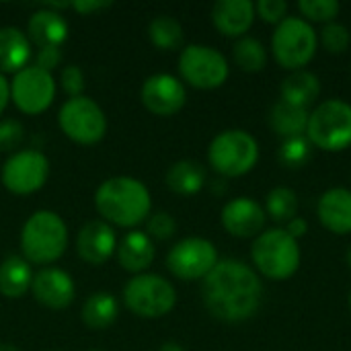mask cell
I'll return each mask as SVG.
<instances>
[{"label": "cell", "mask_w": 351, "mask_h": 351, "mask_svg": "<svg viewBox=\"0 0 351 351\" xmlns=\"http://www.w3.org/2000/svg\"><path fill=\"white\" fill-rule=\"evenodd\" d=\"M308 115H311L308 109L296 107V105L286 103V101L280 99L269 109V125L284 140L294 138V136H304L306 125H308Z\"/></svg>", "instance_id": "cell-25"}, {"label": "cell", "mask_w": 351, "mask_h": 351, "mask_svg": "<svg viewBox=\"0 0 351 351\" xmlns=\"http://www.w3.org/2000/svg\"><path fill=\"white\" fill-rule=\"evenodd\" d=\"M68 247V228L60 214L39 210L27 218L21 230V251L33 265L58 261Z\"/></svg>", "instance_id": "cell-4"}, {"label": "cell", "mask_w": 351, "mask_h": 351, "mask_svg": "<svg viewBox=\"0 0 351 351\" xmlns=\"http://www.w3.org/2000/svg\"><path fill=\"white\" fill-rule=\"evenodd\" d=\"M259 160V142L247 130H224L210 142L208 162L222 177H241Z\"/></svg>", "instance_id": "cell-7"}, {"label": "cell", "mask_w": 351, "mask_h": 351, "mask_svg": "<svg viewBox=\"0 0 351 351\" xmlns=\"http://www.w3.org/2000/svg\"><path fill=\"white\" fill-rule=\"evenodd\" d=\"M265 214L276 222H290L298 214V195L292 187H274L265 195Z\"/></svg>", "instance_id": "cell-30"}, {"label": "cell", "mask_w": 351, "mask_h": 351, "mask_svg": "<svg viewBox=\"0 0 351 351\" xmlns=\"http://www.w3.org/2000/svg\"><path fill=\"white\" fill-rule=\"evenodd\" d=\"M60 84H62V90L66 95H70V99L74 97H80L82 90H84V74L78 66L70 64L62 70L60 74Z\"/></svg>", "instance_id": "cell-36"}, {"label": "cell", "mask_w": 351, "mask_h": 351, "mask_svg": "<svg viewBox=\"0 0 351 351\" xmlns=\"http://www.w3.org/2000/svg\"><path fill=\"white\" fill-rule=\"evenodd\" d=\"M31 60V41L16 27H0V74L19 72Z\"/></svg>", "instance_id": "cell-23"}, {"label": "cell", "mask_w": 351, "mask_h": 351, "mask_svg": "<svg viewBox=\"0 0 351 351\" xmlns=\"http://www.w3.org/2000/svg\"><path fill=\"white\" fill-rule=\"evenodd\" d=\"M25 128L16 119H2L0 121V152L16 150L23 144Z\"/></svg>", "instance_id": "cell-34"}, {"label": "cell", "mask_w": 351, "mask_h": 351, "mask_svg": "<svg viewBox=\"0 0 351 351\" xmlns=\"http://www.w3.org/2000/svg\"><path fill=\"white\" fill-rule=\"evenodd\" d=\"M218 261L220 257L214 243L202 237H187L179 241L167 255L169 271L183 282L204 280Z\"/></svg>", "instance_id": "cell-12"}, {"label": "cell", "mask_w": 351, "mask_h": 351, "mask_svg": "<svg viewBox=\"0 0 351 351\" xmlns=\"http://www.w3.org/2000/svg\"><path fill=\"white\" fill-rule=\"evenodd\" d=\"M319 35L302 16H286L271 33V53L286 70H302L317 53Z\"/></svg>", "instance_id": "cell-5"}, {"label": "cell", "mask_w": 351, "mask_h": 351, "mask_svg": "<svg viewBox=\"0 0 351 351\" xmlns=\"http://www.w3.org/2000/svg\"><path fill=\"white\" fill-rule=\"evenodd\" d=\"M111 2L107 0H76V2H70V8H74L78 14H93V12H99L103 8H109Z\"/></svg>", "instance_id": "cell-39"}, {"label": "cell", "mask_w": 351, "mask_h": 351, "mask_svg": "<svg viewBox=\"0 0 351 351\" xmlns=\"http://www.w3.org/2000/svg\"><path fill=\"white\" fill-rule=\"evenodd\" d=\"M167 185L177 195H195L206 185V171L197 160H177L167 171Z\"/></svg>", "instance_id": "cell-26"}, {"label": "cell", "mask_w": 351, "mask_h": 351, "mask_svg": "<svg viewBox=\"0 0 351 351\" xmlns=\"http://www.w3.org/2000/svg\"><path fill=\"white\" fill-rule=\"evenodd\" d=\"M31 290H33L35 300L51 311H62L70 306L76 294L70 274H66L60 267H45L37 271L33 276Z\"/></svg>", "instance_id": "cell-16"}, {"label": "cell", "mask_w": 351, "mask_h": 351, "mask_svg": "<svg viewBox=\"0 0 351 351\" xmlns=\"http://www.w3.org/2000/svg\"><path fill=\"white\" fill-rule=\"evenodd\" d=\"M251 261L255 269L274 282H284L292 278L302 263V251L294 237L286 228H267L255 237L251 245Z\"/></svg>", "instance_id": "cell-3"}, {"label": "cell", "mask_w": 351, "mask_h": 351, "mask_svg": "<svg viewBox=\"0 0 351 351\" xmlns=\"http://www.w3.org/2000/svg\"><path fill=\"white\" fill-rule=\"evenodd\" d=\"M346 259H348V265H350L351 269V245L348 247V253H346Z\"/></svg>", "instance_id": "cell-44"}, {"label": "cell", "mask_w": 351, "mask_h": 351, "mask_svg": "<svg viewBox=\"0 0 351 351\" xmlns=\"http://www.w3.org/2000/svg\"><path fill=\"white\" fill-rule=\"evenodd\" d=\"M306 138L313 146L339 152L351 146V105L343 99L321 101L308 115Z\"/></svg>", "instance_id": "cell-6"}, {"label": "cell", "mask_w": 351, "mask_h": 351, "mask_svg": "<svg viewBox=\"0 0 351 351\" xmlns=\"http://www.w3.org/2000/svg\"><path fill=\"white\" fill-rule=\"evenodd\" d=\"M202 298L214 319L243 323L257 315L263 300V284L249 263L220 259L202 280Z\"/></svg>", "instance_id": "cell-1"}, {"label": "cell", "mask_w": 351, "mask_h": 351, "mask_svg": "<svg viewBox=\"0 0 351 351\" xmlns=\"http://www.w3.org/2000/svg\"><path fill=\"white\" fill-rule=\"evenodd\" d=\"M148 37H150V41H152L158 49L171 51V49L181 47L185 33H183L181 23H179L175 16L158 14V16H154V19L150 21V25H148Z\"/></svg>", "instance_id": "cell-28"}, {"label": "cell", "mask_w": 351, "mask_h": 351, "mask_svg": "<svg viewBox=\"0 0 351 351\" xmlns=\"http://www.w3.org/2000/svg\"><path fill=\"white\" fill-rule=\"evenodd\" d=\"M146 234L158 241H167L175 234L177 230V222L169 212H156L148 218V226H146Z\"/></svg>", "instance_id": "cell-35"}, {"label": "cell", "mask_w": 351, "mask_h": 351, "mask_svg": "<svg viewBox=\"0 0 351 351\" xmlns=\"http://www.w3.org/2000/svg\"><path fill=\"white\" fill-rule=\"evenodd\" d=\"M33 271L25 257L10 255L0 263V294L8 300L21 298L31 290Z\"/></svg>", "instance_id": "cell-24"}, {"label": "cell", "mask_w": 351, "mask_h": 351, "mask_svg": "<svg viewBox=\"0 0 351 351\" xmlns=\"http://www.w3.org/2000/svg\"><path fill=\"white\" fill-rule=\"evenodd\" d=\"M232 58L237 66L245 72H259L267 64V47L257 37H239L232 47Z\"/></svg>", "instance_id": "cell-29"}, {"label": "cell", "mask_w": 351, "mask_h": 351, "mask_svg": "<svg viewBox=\"0 0 351 351\" xmlns=\"http://www.w3.org/2000/svg\"><path fill=\"white\" fill-rule=\"evenodd\" d=\"M313 156V144L306 136L286 138L280 146V162L290 169L304 167Z\"/></svg>", "instance_id": "cell-31"}, {"label": "cell", "mask_w": 351, "mask_h": 351, "mask_svg": "<svg viewBox=\"0 0 351 351\" xmlns=\"http://www.w3.org/2000/svg\"><path fill=\"white\" fill-rule=\"evenodd\" d=\"M317 214L321 224L333 234L351 232V189L331 187L319 197Z\"/></svg>", "instance_id": "cell-18"}, {"label": "cell", "mask_w": 351, "mask_h": 351, "mask_svg": "<svg viewBox=\"0 0 351 351\" xmlns=\"http://www.w3.org/2000/svg\"><path fill=\"white\" fill-rule=\"evenodd\" d=\"M321 95V80L315 72L302 68L292 70L280 84V99L296 107L308 109Z\"/></svg>", "instance_id": "cell-22"}, {"label": "cell", "mask_w": 351, "mask_h": 351, "mask_svg": "<svg viewBox=\"0 0 351 351\" xmlns=\"http://www.w3.org/2000/svg\"><path fill=\"white\" fill-rule=\"evenodd\" d=\"M255 12L267 23H282L288 16V2L286 0H259L255 2Z\"/></svg>", "instance_id": "cell-37"}, {"label": "cell", "mask_w": 351, "mask_h": 351, "mask_svg": "<svg viewBox=\"0 0 351 351\" xmlns=\"http://www.w3.org/2000/svg\"><path fill=\"white\" fill-rule=\"evenodd\" d=\"M0 351H21L19 348L10 346V343H0Z\"/></svg>", "instance_id": "cell-43"}, {"label": "cell", "mask_w": 351, "mask_h": 351, "mask_svg": "<svg viewBox=\"0 0 351 351\" xmlns=\"http://www.w3.org/2000/svg\"><path fill=\"white\" fill-rule=\"evenodd\" d=\"M154 245L152 239L146 232L140 230H132L123 237V241L117 247V261L119 265L130 271V274H144L152 261H154Z\"/></svg>", "instance_id": "cell-21"}, {"label": "cell", "mask_w": 351, "mask_h": 351, "mask_svg": "<svg viewBox=\"0 0 351 351\" xmlns=\"http://www.w3.org/2000/svg\"><path fill=\"white\" fill-rule=\"evenodd\" d=\"M179 72L185 82H189L195 88L212 90L226 82L230 74L228 60L222 51H218L212 45L191 43L183 47L179 56Z\"/></svg>", "instance_id": "cell-10"}, {"label": "cell", "mask_w": 351, "mask_h": 351, "mask_svg": "<svg viewBox=\"0 0 351 351\" xmlns=\"http://www.w3.org/2000/svg\"><path fill=\"white\" fill-rule=\"evenodd\" d=\"M306 230H308V222H306L304 218H300V216L292 218V220L288 222V226H286V232H288L290 237H294L296 241H298L300 237H304Z\"/></svg>", "instance_id": "cell-40"}, {"label": "cell", "mask_w": 351, "mask_h": 351, "mask_svg": "<svg viewBox=\"0 0 351 351\" xmlns=\"http://www.w3.org/2000/svg\"><path fill=\"white\" fill-rule=\"evenodd\" d=\"M348 304H350V311H351V290H350V296H348Z\"/></svg>", "instance_id": "cell-45"}, {"label": "cell", "mask_w": 351, "mask_h": 351, "mask_svg": "<svg viewBox=\"0 0 351 351\" xmlns=\"http://www.w3.org/2000/svg\"><path fill=\"white\" fill-rule=\"evenodd\" d=\"M60 62H62L60 47H41L35 56V66L45 72H51L56 66H60Z\"/></svg>", "instance_id": "cell-38"}, {"label": "cell", "mask_w": 351, "mask_h": 351, "mask_svg": "<svg viewBox=\"0 0 351 351\" xmlns=\"http://www.w3.org/2000/svg\"><path fill=\"white\" fill-rule=\"evenodd\" d=\"M8 99H10L8 80L4 78V74H0V115H2V111L6 109V105H8Z\"/></svg>", "instance_id": "cell-41"}, {"label": "cell", "mask_w": 351, "mask_h": 351, "mask_svg": "<svg viewBox=\"0 0 351 351\" xmlns=\"http://www.w3.org/2000/svg\"><path fill=\"white\" fill-rule=\"evenodd\" d=\"M95 351H97V350H95Z\"/></svg>", "instance_id": "cell-46"}, {"label": "cell", "mask_w": 351, "mask_h": 351, "mask_svg": "<svg viewBox=\"0 0 351 351\" xmlns=\"http://www.w3.org/2000/svg\"><path fill=\"white\" fill-rule=\"evenodd\" d=\"M140 99L150 113L158 117H171L183 109L187 90L185 84L173 74H152L144 80Z\"/></svg>", "instance_id": "cell-14"}, {"label": "cell", "mask_w": 351, "mask_h": 351, "mask_svg": "<svg viewBox=\"0 0 351 351\" xmlns=\"http://www.w3.org/2000/svg\"><path fill=\"white\" fill-rule=\"evenodd\" d=\"M60 130L76 144H99L107 134V117L103 109L88 97L80 95L68 99L58 113Z\"/></svg>", "instance_id": "cell-9"}, {"label": "cell", "mask_w": 351, "mask_h": 351, "mask_svg": "<svg viewBox=\"0 0 351 351\" xmlns=\"http://www.w3.org/2000/svg\"><path fill=\"white\" fill-rule=\"evenodd\" d=\"M298 10L302 12V19H306L308 23H331L337 21L341 4L337 0H298Z\"/></svg>", "instance_id": "cell-32"}, {"label": "cell", "mask_w": 351, "mask_h": 351, "mask_svg": "<svg viewBox=\"0 0 351 351\" xmlns=\"http://www.w3.org/2000/svg\"><path fill=\"white\" fill-rule=\"evenodd\" d=\"M119 304L113 294L109 292H95L86 298L80 319L93 331H103L117 321Z\"/></svg>", "instance_id": "cell-27"}, {"label": "cell", "mask_w": 351, "mask_h": 351, "mask_svg": "<svg viewBox=\"0 0 351 351\" xmlns=\"http://www.w3.org/2000/svg\"><path fill=\"white\" fill-rule=\"evenodd\" d=\"M214 27L226 37H245L255 21V4L251 0H218L212 8Z\"/></svg>", "instance_id": "cell-19"}, {"label": "cell", "mask_w": 351, "mask_h": 351, "mask_svg": "<svg viewBox=\"0 0 351 351\" xmlns=\"http://www.w3.org/2000/svg\"><path fill=\"white\" fill-rule=\"evenodd\" d=\"M95 208L107 224L132 228L148 218L152 199L142 181L134 177H111L99 185Z\"/></svg>", "instance_id": "cell-2"}, {"label": "cell", "mask_w": 351, "mask_h": 351, "mask_svg": "<svg viewBox=\"0 0 351 351\" xmlns=\"http://www.w3.org/2000/svg\"><path fill=\"white\" fill-rule=\"evenodd\" d=\"M115 230L105 220L86 222L76 237V253L88 265H103L115 253Z\"/></svg>", "instance_id": "cell-17"}, {"label": "cell", "mask_w": 351, "mask_h": 351, "mask_svg": "<svg viewBox=\"0 0 351 351\" xmlns=\"http://www.w3.org/2000/svg\"><path fill=\"white\" fill-rule=\"evenodd\" d=\"M321 43L331 53H343L351 43L350 29L339 21L325 23L321 29Z\"/></svg>", "instance_id": "cell-33"}, {"label": "cell", "mask_w": 351, "mask_h": 351, "mask_svg": "<svg viewBox=\"0 0 351 351\" xmlns=\"http://www.w3.org/2000/svg\"><path fill=\"white\" fill-rule=\"evenodd\" d=\"M123 304L136 317L160 319L177 304L175 286L158 274H140L123 288Z\"/></svg>", "instance_id": "cell-8"}, {"label": "cell", "mask_w": 351, "mask_h": 351, "mask_svg": "<svg viewBox=\"0 0 351 351\" xmlns=\"http://www.w3.org/2000/svg\"><path fill=\"white\" fill-rule=\"evenodd\" d=\"M220 220L228 234L239 239H251V237H259L265 230L267 214L263 206L243 195L224 204Z\"/></svg>", "instance_id": "cell-15"}, {"label": "cell", "mask_w": 351, "mask_h": 351, "mask_svg": "<svg viewBox=\"0 0 351 351\" xmlns=\"http://www.w3.org/2000/svg\"><path fill=\"white\" fill-rule=\"evenodd\" d=\"M27 37L39 49L41 47H60L68 37V23L62 12L39 8L31 14L27 23Z\"/></svg>", "instance_id": "cell-20"}, {"label": "cell", "mask_w": 351, "mask_h": 351, "mask_svg": "<svg viewBox=\"0 0 351 351\" xmlns=\"http://www.w3.org/2000/svg\"><path fill=\"white\" fill-rule=\"evenodd\" d=\"M49 177V160L39 150H19L2 165V185L14 195L39 191Z\"/></svg>", "instance_id": "cell-13"}, {"label": "cell", "mask_w": 351, "mask_h": 351, "mask_svg": "<svg viewBox=\"0 0 351 351\" xmlns=\"http://www.w3.org/2000/svg\"><path fill=\"white\" fill-rule=\"evenodd\" d=\"M10 101L25 115H39L49 109L56 97V80L51 72L37 66H25L8 82Z\"/></svg>", "instance_id": "cell-11"}, {"label": "cell", "mask_w": 351, "mask_h": 351, "mask_svg": "<svg viewBox=\"0 0 351 351\" xmlns=\"http://www.w3.org/2000/svg\"><path fill=\"white\" fill-rule=\"evenodd\" d=\"M158 351H185L179 343H175V341H167V343H162Z\"/></svg>", "instance_id": "cell-42"}]
</instances>
